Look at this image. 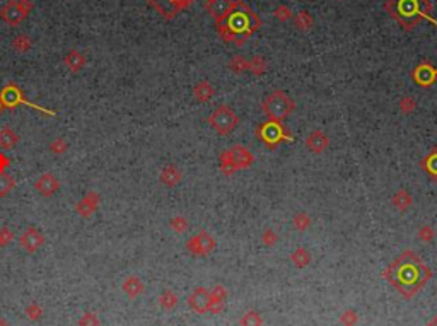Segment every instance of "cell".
Returning <instances> with one entry per match:
<instances>
[{"instance_id": "obj_32", "label": "cell", "mask_w": 437, "mask_h": 326, "mask_svg": "<svg viewBox=\"0 0 437 326\" xmlns=\"http://www.w3.org/2000/svg\"><path fill=\"white\" fill-rule=\"evenodd\" d=\"M79 324H80V326H98V324H99V321H98L96 316L93 314V312H88V314H84V316H82V318H80Z\"/></svg>"}, {"instance_id": "obj_5", "label": "cell", "mask_w": 437, "mask_h": 326, "mask_svg": "<svg viewBox=\"0 0 437 326\" xmlns=\"http://www.w3.org/2000/svg\"><path fill=\"white\" fill-rule=\"evenodd\" d=\"M256 137L272 149H275L277 145L284 142H294V137L285 130L282 122H272V120L256 127Z\"/></svg>"}, {"instance_id": "obj_40", "label": "cell", "mask_w": 437, "mask_h": 326, "mask_svg": "<svg viewBox=\"0 0 437 326\" xmlns=\"http://www.w3.org/2000/svg\"><path fill=\"white\" fill-rule=\"evenodd\" d=\"M162 304H166V306H172V304H174V297L171 295V297H166V301L162 299Z\"/></svg>"}, {"instance_id": "obj_7", "label": "cell", "mask_w": 437, "mask_h": 326, "mask_svg": "<svg viewBox=\"0 0 437 326\" xmlns=\"http://www.w3.org/2000/svg\"><path fill=\"white\" fill-rule=\"evenodd\" d=\"M0 99H2L4 106H7V108H14L16 104H19V102H23V104L31 106V108L38 110V111H45L46 115H51V117H53V115H55L53 111L43 110V108H40V106H36V104H31V102H28L23 96H21V91H19V89H17L16 85H12V84H9L7 87L4 89L2 94H0Z\"/></svg>"}, {"instance_id": "obj_22", "label": "cell", "mask_w": 437, "mask_h": 326, "mask_svg": "<svg viewBox=\"0 0 437 326\" xmlns=\"http://www.w3.org/2000/svg\"><path fill=\"white\" fill-rule=\"evenodd\" d=\"M420 166L425 169L427 174L432 176L434 179H437V149H434V151H432L429 156L422 161Z\"/></svg>"}, {"instance_id": "obj_2", "label": "cell", "mask_w": 437, "mask_h": 326, "mask_svg": "<svg viewBox=\"0 0 437 326\" xmlns=\"http://www.w3.org/2000/svg\"><path fill=\"white\" fill-rule=\"evenodd\" d=\"M391 272L400 278V282L405 287H417L418 284H422L427 277V268L422 265V261L418 256H415L413 253L406 251L400 256L395 265L391 267ZM403 287V289H405Z\"/></svg>"}, {"instance_id": "obj_35", "label": "cell", "mask_w": 437, "mask_h": 326, "mask_svg": "<svg viewBox=\"0 0 437 326\" xmlns=\"http://www.w3.org/2000/svg\"><path fill=\"white\" fill-rule=\"evenodd\" d=\"M275 241H277V236L274 231L272 229L265 231V234H263V243H265L267 246H272V244H275Z\"/></svg>"}, {"instance_id": "obj_11", "label": "cell", "mask_w": 437, "mask_h": 326, "mask_svg": "<svg viewBox=\"0 0 437 326\" xmlns=\"http://www.w3.org/2000/svg\"><path fill=\"white\" fill-rule=\"evenodd\" d=\"M34 188H36V191H40L43 196H51L53 193L58 191L60 183H58V179L55 178L53 174L46 173V174H41L40 178L36 179Z\"/></svg>"}, {"instance_id": "obj_27", "label": "cell", "mask_w": 437, "mask_h": 326, "mask_svg": "<svg viewBox=\"0 0 437 326\" xmlns=\"http://www.w3.org/2000/svg\"><path fill=\"white\" fill-rule=\"evenodd\" d=\"M229 7H231L229 0H212L210 11L214 16H222V14H226V11Z\"/></svg>"}, {"instance_id": "obj_1", "label": "cell", "mask_w": 437, "mask_h": 326, "mask_svg": "<svg viewBox=\"0 0 437 326\" xmlns=\"http://www.w3.org/2000/svg\"><path fill=\"white\" fill-rule=\"evenodd\" d=\"M386 9L406 29H412L420 19H427L437 26V21L429 14L430 6L427 0H388Z\"/></svg>"}, {"instance_id": "obj_38", "label": "cell", "mask_w": 437, "mask_h": 326, "mask_svg": "<svg viewBox=\"0 0 437 326\" xmlns=\"http://www.w3.org/2000/svg\"><path fill=\"white\" fill-rule=\"evenodd\" d=\"M232 68H234L236 72H241V70H244V63H243V60H234V63H232Z\"/></svg>"}, {"instance_id": "obj_30", "label": "cell", "mask_w": 437, "mask_h": 326, "mask_svg": "<svg viewBox=\"0 0 437 326\" xmlns=\"http://www.w3.org/2000/svg\"><path fill=\"white\" fill-rule=\"evenodd\" d=\"M292 260L296 261L297 265H304V263H308V261H309V253H306L302 248H299V250L292 255Z\"/></svg>"}, {"instance_id": "obj_3", "label": "cell", "mask_w": 437, "mask_h": 326, "mask_svg": "<svg viewBox=\"0 0 437 326\" xmlns=\"http://www.w3.org/2000/svg\"><path fill=\"white\" fill-rule=\"evenodd\" d=\"M227 14V17H224V29H226L229 38L248 36L251 31L256 29V17L243 6H231V11Z\"/></svg>"}, {"instance_id": "obj_36", "label": "cell", "mask_w": 437, "mask_h": 326, "mask_svg": "<svg viewBox=\"0 0 437 326\" xmlns=\"http://www.w3.org/2000/svg\"><path fill=\"white\" fill-rule=\"evenodd\" d=\"M26 312H28V316L31 319H38L41 316V307H38V306H29L28 309H26Z\"/></svg>"}, {"instance_id": "obj_10", "label": "cell", "mask_w": 437, "mask_h": 326, "mask_svg": "<svg viewBox=\"0 0 437 326\" xmlns=\"http://www.w3.org/2000/svg\"><path fill=\"white\" fill-rule=\"evenodd\" d=\"M412 77H413L415 84L422 85V87H429V85L434 84L435 79H437V68L429 65V63H420V65L413 70Z\"/></svg>"}, {"instance_id": "obj_33", "label": "cell", "mask_w": 437, "mask_h": 326, "mask_svg": "<svg viewBox=\"0 0 437 326\" xmlns=\"http://www.w3.org/2000/svg\"><path fill=\"white\" fill-rule=\"evenodd\" d=\"M418 236H420V239H423V241H430L432 238H434V229H432L430 226H423L420 231H418Z\"/></svg>"}, {"instance_id": "obj_39", "label": "cell", "mask_w": 437, "mask_h": 326, "mask_svg": "<svg viewBox=\"0 0 437 326\" xmlns=\"http://www.w3.org/2000/svg\"><path fill=\"white\" fill-rule=\"evenodd\" d=\"M7 166H9V159L4 154H0V173H4V169H6Z\"/></svg>"}, {"instance_id": "obj_20", "label": "cell", "mask_w": 437, "mask_h": 326, "mask_svg": "<svg viewBox=\"0 0 437 326\" xmlns=\"http://www.w3.org/2000/svg\"><path fill=\"white\" fill-rule=\"evenodd\" d=\"M220 171H222L226 176L234 174L237 171V167L234 164V159H232L231 151H224L222 154H220Z\"/></svg>"}, {"instance_id": "obj_24", "label": "cell", "mask_w": 437, "mask_h": 326, "mask_svg": "<svg viewBox=\"0 0 437 326\" xmlns=\"http://www.w3.org/2000/svg\"><path fill=\"white\" fill-rule=\"evenodd\" d=\"M292 224H294V227H296L297 231L304 233V231H308V227L311 226V219H309L308 213L299 212V213H296V215H294Z\"/></svg>"}, {"instance_id": "obj_17", "label": "cell", "mask_w": 437, "mask_h": 326, "mask_svg": "<svg viewBox=\"0 0 437 326\" xmlns=\"http://www.w3.org/2000/svg\"><path fill=\"white\" fill-rule=\"evenodd\" d=\"M161 181L166 186H176L181 181V173L176 166H166L161 171Z\"/></svg>"}, {"instance_id": "obj_19", "label": "cell", "mask_w": 437, "mask_h": 326, "mask_svg": "<svg viewBox=\"0 0 437 326\" xmlns=\"http://www.w3.org/2000/svg\"><path fill=\"white\" fill-rule=\"evenodd\" d=\"M412 196H410V193L406 190H400L395 193V196H393V205L401 210V212H405V210L410 208V205H412Z\"/></svg>"}, {"instance_id": "obj_23", "label": "cell", "mask_w": 437, "mask_h": 326, "mask_svg": "<svg viewBox=\"0 0 437 326\" xmlns=\"http://www.w3.org/2000/svg\"><path fill=\"white\" fill-rule=\"evenodd\" d=\"M31 38L26 36V34H19V36H16L14 40H12V48L21 51V53H24V51L31 50Z\"/></svg>"}, {"instance_id": "obj_9", "label": "cell", "mask_w": 437, "mask_h": 326, "mask_svg": "<svg viewBox=\"0 0 437 326\" xmlns=\"http://www.w3.org/2000/svg\"><path fill=\"white\" fill-rule=\"evenodd\" d=\"M45 243V236L41 234V231H38L36 227H28L21 236V246L24 251L34 253L38 251Z\"/></svg>"}, {"instance_id": "obj_41", "label": "cell", "mask_w": 437, "mask_h": 326, "mask_svg": "<svg viewBox=\"0 0 437 326\" xmlns=\"http://www.w3.org/2000/svg\"><path fill=\"white\" fill-rule=\"evenodd\" d=\"M0 326H7V323H6V321H4L2 318H0Z\"/></svg>"}, {"instance_id": "obj_26", "label": "cell", "mask_w": 437, "mask_h": 326, "mask_svg": "<svg viewBox=\"0 0 437 326\" xmlns=\"http://www.w3.org/2000/svg\"><path fill=\"white\" fill-rule=\"evenodd\" d=\"M14 186H16L14 178H11V176L0 173V196H6Z\"/></svg>"}, {"instance_id": "obj_42", "label": "cell", "mask_w": 437, "mask_h": 326, "mask_svg": "<svg viewBox=\"0 0 437 326\" xmlns=\"http://www.w3.org/2000/svg\"><path fill=\"white\" fill-rule=\"evenodd\" d=\"M0 111H2V102H0Z\"/></svg>"}, {"instance_id": "obj_12", "label": "cell", "mask_w": 437, "mask_h": 326, "mask_svg": "<svg viewBox=\"0 0 437 326\" xmlns=\"http://www.w3.org/2000/svg\"><path fill=\"white\" fill-rule=\"evenodd\" d=\"M328 145H330L328 135L324 134V132H321V130L311 132V134L308 135V139H306V147L311 149L313 152H323V151H326Z\"/></svg>"}, {"instance_id": "obj_13", "label": "cell", "mask_w": 437, "mask_h": 326, "mask_svg": "<svg viewBox=\"0 0 437 326\" xmlns=\"http://www.w3.org/2000/svg\"><path fill=\"white\" fill-rule=\"evenodd\" d=\"M232 154V159H234V164L237 169H246V167H249L251 164H253L254 157L253 154H251L248 149L243 147V145H236V147L229 149Z\"/></svg>"}, {"instance_id": "obj_6", "label": "cell", "mask_w": 437, "mask_h": 326, "mask_svg": "<svg viewBox=\"0 0 437 326\" xmlns=\"http://www.w3.org/2000/svg\"><path fill=\"white\" fill-rule=\"evenodd\" d=\"M209 123L219 135H227L237 127L239 118L229 106H219L209 117Z\"/></svg>"}, {"instance_id": "obj_29", "label": "cell", "mask_w": 437, "mask_h": 326, "mask_svg": "<svg viewBox=\"0 0 437 326\" xmlns=\"http://www.w3.org/2000/svg\"><path fill=\"white\" fill-rule=\"evenodd\" d=\"M415 106H417V102H415L413 97H410V96H406L400 101V110L403 111V113H412V111L415 110Z\"/></svg>"}, {"instance_id": "obj_18", "label": "cell", "mask_w": 437, "mask_h": 326, "mask_svg": "<svg viewBox=\"0 0 437 326\" xmlns=\"http://www.w3.org/2000/svg\"><path fill=\"white\" fill-rule=\"evenodd\" d=\"M193 94H195V99H197V101L207 102V101L212 99V96L215 94V91H214V87H212V85L207 82V80H203V82H200V84L197 85V87H195Z\"/></svg>"}, {"instance_id": "obj_15", "label": "cell", "mask_w": 437, "mask_h": 326, "mask_svg": "<svg viewBox=\"0 0 437 326\" xmlns=\"http://www.w3.org/2000/svg\"><path fill=\"white\" fill-rule=\"evenodd\" d=\"M98 201H99L98 193L91 191L89 195H85L84 198L79 201V205H77V212H79L80 215H85V217L91 215V213L98 208Z\"/></svg>"}, {"instance_id": "obj_14", "label": "cell", "mask_w": 437, "mask_h": 326, "mask_svg": "<svg viewBox=\"0 0 437 326\" xmlns=\"http://www.w3.org/2000/svg\"><path fill=\"white\" fill-rule=\"evenodd\" d=\"M0 14H2V17L4 19L7 21L9 24H17V23H21V21L24 19L26 16V12L23 11V9L19 7V4L17 2H9L6 7L2 9V12H0Z\"/></svg>"}, {"instance_id": "obj_31", "label": "cell", "mask_w": 437, "mask_h": 326, "mask_svg": "<svg viewBox=\"0 0 437 326\" xmlns=\"http://www.w3.org/2000/svg\"><path fill=\"white\" fill-rule=\"evenodd\" d=\"M50 149H51V152H55V154H63L65 151H67V142H65L63 139H57L55 142H51Z\"/></svg>"}, {"instance_id": "obj_4", "label": "cell", "mask_w": 437, "mask_h": 326, "mask_svg": "<svg viewBox=\"0 0 437 326\" xmlns=\"http://www.w3.org/2000/svg\"><path fill=\"white\" fill-rule=\"evenodd\" d=\"M263 113L272 122H282L296 110V102L282 91H274L263 99Z\"/></svg>"}, {"instance_id": "obj_21", "label": "cell", "mask_w": 437, "mask_h": 326, "mask_svg": "<svg viewBox=\"0 0 437 326\" xmlns=\"http://www.w3.org/2000/svg\"><path fill=\"white\" fill-rule=\"evenodd\" d=\"M19 142V137L11 128H2L0 130V147L2 149H12Z\"/></svg>"}, {"instance_id": "obj_28", "label": "cell", "mask_w": 437, "mask_h": 326, "mask_svg": "<svg viewBox=\"0 0 437 326\" xmlns=\"http://www.w3.org/2000/svg\"><path fill=\"white\" fill-rule=\"evenodd\" d=\"M171 227L176 231V233H185L188 229V222L185 217H174L171 221Z\"/></svg>"}, {"instance_id": "obj_16", "label": "cell", "mask_w": 437, "mask_h": 326, "mask_svg": "<svg viewBox=\"0 0 437 326\" xmlns=\"http://www.w3.org/2000/svg\"><path fill=\"white\" fill-rule=\"evenodd\" d=\"M65 65L70 68L72 72H79L82 67L85 65V58L80 51L77 50H70L67 55H65Z\"/></svg>"}, {"instance_id": "obj_37", "label": "cell", "mask_w": 437, "mask_h": 326, "mask_svg": "<svg viewBox=\"0 0 437 326\" xmlns=\"http://www.w3.org/2000/svg\"><path fill=\"white\" fill-rule=\"evenodd\" d=\"M251 70L254 72V74H261L263 70H265V65L261 63V60H256V63H251Z\"/></svg>"}, {"instance_id": "obj_25", "label": "cell", "mask_w": 437, "mask_h": 326, "mask_svg": "<svg viewBox=\"0 0 437 326\" xmlns=\"http://www.w3.org/2000/svg\"><path fill=\"white\" fill-rule=\"evenodd\" d=\"M123 289L127 290V292L132 295V297H135L137 294H140L142 292V284H140V280H138V278H135V277H130L127 282H125L123 284Z\"/></svg>"}, {"instance_id": "obj_34", "label": "cell", "mask_w": 437, "mask_h": 326, "mask_svg": "<svg viewBox=\"0 0 437 326\" xmlns=\"http://www.w3.org/2000/svg\"><path fill=\"white\" fill-rule=\"evenodd\" d=\"M11 239H12V233L7 229V227L0 229V248L6 246L7 243H11Z\"/></svg>"}, {"instance_id": "obj_8", "label": "cell", "mask_w": 437, "mask_h": 326, "mask_svg": "<svg viewBox=\"0 0 437 326\" xmlns=\"http://www.w3.org/2000/svg\"><path fill=\"white\" fill-rule=\"evenodd\" d=\"M215 241L210 238L207 231H202L197 236H193L192 239L188 241V250L193 253V255H207L209 251L214 250Z\"/></svg>"}]
</instances>
